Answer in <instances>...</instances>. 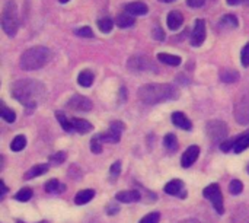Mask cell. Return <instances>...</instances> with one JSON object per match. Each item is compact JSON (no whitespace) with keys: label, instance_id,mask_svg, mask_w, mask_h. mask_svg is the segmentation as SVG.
I'll return each mask as SVG.
<instances>
[{"label":"cell","instance_id":"1","mask_svg":"<svg viewBox=\"0 0 249 223\" xmlns=\"http://www.w3.org/2000/svg\"><path fill=\"white\" fill-rule=\"evenodd\" d=\"M10 93L26 108H35L45 98V86L34 79H20L10 86Z\"/></svg>","mask_w":249,"mask_h":223},{"label":"cell","instance_id":"2","mask_svg":"<svg viewBox=\"0 0 249 223\" xmlns=\"http://www.w3.org/2000/svg\"><path fill=\"white\" fill-rule=\"evenodd\" d=\"M178 95L179 92L177 91V88L169 83H147L139 89L140 101L147 105H155L171 99H177Z\"/></svg>","mask_w":249,"mask_h":223},{"label":"cell","instance_id":"3","mask_svg":"<svg viewBox=\"0 0 249 223\" xmlns=\"http://www.w3.org/2000/svg\"><path fill=\"white\" fill-rule=\"evenodd\" d=\"M51 60V50L42 45L28 48L20 56V67L23 70H38Z\"/></svg>","mask_w":249,"mask_h":223},{"label":"cell","instance_id":"4","mask_svg":"<svg viewBox=\"0 0 249 223\" xmlns=\"http://www.w3.org/2000/svg\"><path fill=\"white\" fill-rule=\"evenodd\" d=\"M19 28V19H18V10L13 0H9L4 3L1 10V29L9 37H15L16 31Z\"/></svg>","mask_w":249,"mask_h":223},{"label":"cell","instance_id":"5","mask_svg":"<svg viewBox=\"0 0 249 223\" xmlns=\"http://www.w3.org/2000/svg\"><path fill=\"white\" fill-rule=\"evenodd\" d=\"M206 134L212 143H223L228 140V126L225 121L220 120H212L206 124Z\"/></svg>","mask_w":249,"mask_h":223},{"label":"cell","instance_id":"6","mask_svg":"<svg viewBox=\"0 0 249 223\" xmlns=\"http://www.w3.org/2000/svg\"><path fill=\"white\" fill-rule=\"evenodd\" d=\"M233 114H235V120L239 124L242 126L249 124V91H244L242 93H239L233 107Z\"/></svg>","mask_w":249,"mask_h":223},{"label":"cell","instance_id":"7","mask_svg":"<svg viewBox=\"0 0 249 223\" xmlns=\"http://www.w3.org/2000/svg\"><path fill=\"white\" fill-rule=\"evenodd\" d=\"M203 194H204V197L207 200H210L213 203V207H214V210L219 215L225 213V209H223V194H222V190H220L219 184H210L209 187L204 188Z\"/></svg>","mask_w":249,"mask_h":223},{"label":"cell","instance_id":"8","mask_svg":"<svg viewBox=\"0 0 249 223\" xmlns=\"http://www.w3.org/2000/svg\"><path fill=\"white\" fill-rule=\"evenodd\" d=\"M128 69L133 72H152L155 70V64L144 56H134L127 63Z\"/></svg>","mask_w":249,"mask_h":223},{"label":"cell","instance_id":"9","mask_svg":"<svg viewBox=\"0 0 249 223\" xmlns=\"http://www.w3.org/2000/svg\"><path fill=\"white\" fill-rule=\"evenodd\" d=\"M124 131V124L121 121H112L108 131L99 134L102 142L107 143H118L121 140V133Z\"/></svg>","mask_w":249,"mask_h":223},{"label":"cell","instance_id":"10","mask_svg":"<svg viewBox=\"0 0 249 223\" xmlns=\"http://www.w3.org/2000/svg\"><path fill=\"white\" fill-rule=\"evenodd\" d=\"M206 39V22L204 19H197L193 34H191V44L194 47H200Z\"/></svg>","mask_w":249,"mask_h":223},{"label":"cell","instance_id":"11","mask_svg":"<svg viewBox=\"0 0 249 223\" xmlns=\"http://www.w3.org/2000/svg\"><path fill=\"white\" fill-rule=\"evenodd\" d=\"M67 107L76 111H90L92 110V102L83 96V95H74L69 99Z\"/></svg>","mask_w":249,"mask_h":223},{"label":"cell","instance_id":"12","mask_svg":"<svg viewBox=\"0 0 249 223\" xmlns=\"http://www.w3.org/2000/svg\"><path fill=\"white\" fill-rule=\"evenodd\" d=\"M165 193L166 194H171V196H177L179 199H185L187 197V190H185V186L181 180H172L169 181L166 186H165Z\"/></svg>","mask_w":249,"mask_h":223},{"label":"cell","instance_id":"13","mask_svg":"<svg viewBox=\"0 0 249 223\" xmlns=\"http://www.w3.org/2000/svg\"><path fill=\"white\" fill-rule=\"evenodd\" d=\"M198 156H200V148L198 146H190L181 158V165L184 168H190L198 159Z\"/></svg>","mask_w":249,"mask_h":223},{"label":"cell","instance_id":"14","mask_svg":"<svg viewBox=\"0 0 249 223\" xmlns=\"http://www.w3.org/2000/svg\"><path fill=\"white\" fill-rule=\"evenodd\" d=\"M171 118H172V123H174L177 127L182 129V130H191V129H193V123H191V120H190L184 112H181V111L174 112Z\"/></svg>","mask_w":249,"mask_h":223},{"label":"cell","instance_id":"15","mask_svg":"<svg viewBox=\"0 0 249 223\" xmlns=\"http://www.w3.org/2000/svg\"><path fill=\"white\" fill-rule=\"evenodd\" d=\"M115 199L121 203H136L143 199V194L140 191L131 190V191H121L115 196Z\"/></svg>","mask_w":249,"mask_h":223},{"label":"cell","instance_id":"16","mask_svg":"<svg viewBox=\"0 0 249 223\" xmlns=\"http://www.w3.org/2000/svg\"><path fill=\"white\" fill-rule=\"evenodd\" d=\"M125 10L131 16H139V15H146L149 12V7L143 1H133V3H128L125 6Z\"/></svg>","mask_w":249,"mask_h":223},{"label":"cell","instance_id":"17","mask_svg":"<svg viewBox=\"0 0 249 223\" xmlns=\"http://www.w3.org/2000/svg\"><path fill=\"white\" fill-rule=\"evenodd\" d=\"M166 22H168V28H169L171 31H177V29L182 25V22H184V16H182L181 12L172 10V12H169Z\"/></svg>","mask_w":249,"mask_h":223},{"label":"cell","instance_id":"18","mask_svg":"<svg viewBox=\"0 0 249 223\" xmlns=\"http://www.w3.org/2000/svg\"><path fill=\"white\" fill-rule=\"evenodd\" d=\"M71 124H73V130L80 133V134L89 133L93 129V126L85 118H71Z\"/></svg>","mask_w":249,"mask_h":223},{"label":"cell","instance_id":"19","mask_svg":"<svg viewBox=\"0 0 249 223\" xmlns=\"http://www.w3.org/2000/svg\"><path fill=\"white\" fill-rule=\"evenodd\" d=\"M48 171V165L47 164H39V165H35L32 167L26 174H25V180H32L35 177H41L42 174H45Z\"/></svg>","mask_w":249,"mask_h":223},{"label":"cell","instance_id":"20","mask_svg":"<svg viewBox=\"0 0 249 223\" xmlns=\"http://www.w3.org/2000/svg\"><path fill=\"white\" fill-rule=\"evenodd\" d=\"M45 191L50 194H58V193H64L66 191V186L61 184L58 180H50L45 184Z\"/></svg>","mask_w":249,"mask_h":223},{"label":"cell","instance_id":"21","mask_svg":"<svg viewBox=\"0 0 249 223\" xmlns=\"http://www.w3.org/2000/svg\"><path fill=\"white\" fill-rule=\"evenodd\" d=\"M95 197V191L93 190H82V191H79L77 194H76V197H74V203L76 204H86V203H89L92 199Z\"/></svg>","mask_w":249,"mask_h":223},{"label":"cell","instance_id":"22","mask_svg":"<svg viewBox=\"0 0 249 223\" xmlns=\"http://www.w3.org/2000/svg\"><path fill=\"white\" fill-rule=\"evenodd\" d=\"M233 142V150L236 153H241L244 150H247L249 148V133L248 134H242L239 136L236 140H232Z\"/></svg>","mask_w":249,"mask_h":223},{"label":"cell","instance_id":"23","mask_svg":"<svg viewBox=\"0 0 249 223\" xmlns=\"http://www.w3.org/2000/svg\"><path fill=\"white\" fill-rule=\"evenodd\" d=\"M93 80H95V76H93V73H92L90 70H83V72H80V73H79L77 82H79V85H80V86H83V88H89V86H92Z\"/></svg>","mask_w":249,"mask_h":223},{"label":"cell","instance_id":"24","mask_svg":"<svg viewBox=\"0 0 249 223\" xmlns=\"http://www.w3.org/2000/svg\"><path fill=\"white\" fill-rule=\"evenodd\" d=\"M158 58H159V61H162L163 64H168V66H179L181 64V57L179 56L160 53V54H158Z\"/></svg>","mask_w":249,"mask_h":223},{"label":"cell","instance_id":"25","mask_svg":"<svg viewBox=\"0 0 249 223\" xmlns=\"http://www.w3.org/2000/svg\"><path fill=\"white\" fill-rule=\"evenodd\" d=\"M239 79V73L233 69H223L220 72V80L225 83H233Z\"/></svg>","mask_w":249,"mask_h":223},{"label":"cell","instance_id":"26","mask_svg":"<svg viewBox=\"0 0 249 223\" xmlns=\"http://www.w3.org/2000/svg\"><path fill=\"white\" fill-rule=\"evenodd\" d=\"M115 22L120 28H128V26L134 25V18L130 13H121L117 16Z\"/></svg>","mask_w":249,"mask_h":223},{"label":"cell","instance_id":"27","mask_svg":"<svg viewBox=\"0 0 249 223\" xmlns=\"http://www.w3.org/2000/svg\"><path fill=\"white\" fill-rule=\"evenodd\" d=\"M55 117H57V120H58V123H60V126L63 127L64 131H73L71 118H67L66 114L61 112V111H57V112H55Z\"/></svg>","mask_w":249,"mask_h":223},{"label":"cell","instance_id":"28","mask_svg":"<svg viewBox=\"0 0 249 223\" xmlns=\"http://www.w3.org/2000/svg\"><path fill=\"white\" fill-rule=\"evenodd\" d=\"M25 146H26V137L22 136V134H19V136H16V137L12 140L10 149H12L13 152H20L22 149H25Z\"/></svg>","mask_w":249,"mask_h":223},{"label":"cell","instance_id":"29","mask_svg":"<svg viewBox=\"0 0 249 223\" xmlns=\"http://www.w3.org/2000/svg\"><path fill=\"white\" fill-rule=\"evenodd\" d=\"M163 145H165V148H166L169 152H177V149H178V140H177V137H175L174 134H171V133L165 136Z\"/></svg>","mask_w":249,"mask_h":223},{"label":"cell","instance_id":"30","mask_svg":"<svg viewBox=\"0 0 249 223\" xmlns=\"http://www.w3.org/2000/svg\"><path fill=\"white\" fill-rule=\"evenodd\" d=\"M112 26H114V20L111 18H102L98 20V28L101 32L107 34V32H111L112 31Z\"/></svg>","mask_w":249,"mask_h":223},{"label":"cell","instance_id":"31","mask_svg":"<svg viewBox=\"0 0 249 223\" xmlns=\"http://www.w3.org/2000/svg\"><path fill=\"white\" fill-rule=\"evenodd\" d=\"M0 117H1L6 123H15V120H16V114H15V111H13V110H10V108H7L6 105H3V107H1Z\"/></svg>","mask_w":249,"mask_h":223},{"label":"cell","instance_id":"32","mask_svg":"<svg viewBox=\"0 0 249 223\" xmlns=\"http://www.w3.org/2000/svg\"><path fill=\"white\" fill-rule=\"evenodd\" d=\"M220 25L228 26V28H236L238 26V18L235 15H225L220 19Z\"/></svg>","mask_w":249,"mask_h":223},{"label":"cell","instance_id":"33","mask_svg":"<svg viewBox=\"0 0 249 223\" xmlns=\"http://www.w3.org/2000/svg\"><path fill=\"white\" fill-rule=\"evenodd\" d=\"M31 197H32V190L31 188H22L15 196V199L18 202H28V200H31Z\"/></svg>","mask_w":249,"mask_h":223},{"label":"cell","instance_id":"34","mask_svg":"<svg viewBox=\"0 0 249 223\" xmlns=\"http://www.w3.org/2000/svg\"><path fill=\"white\" fill-rule=\"evenodd\" d=\"M102 139H101V136L98 134V136H95L92 140H90V150L93 152V153H101L102 152Z\"/></svg>","mask_w":249,"mask_h":223},{"label":"cell","instance_id":"35","mask_svg":"<svg viewBox=\"0 0 249 223\" xmlns=\"http://www.w3.org/2000/svg\"><path fill=\"white\" fill-rule=\"evenodd\" d=\"M229 191H231L233 196H238V194H241V193L244 191V184H242L239 180H233V181H231V184H229Z\"/></svg>","mask_w":249,"mask_h":223},{"label":"cell","instance_id":"36","mask_svg":"<svg viewBox=\"0 0 249 223\" xmlns=\"http://www.w3.org/2000/svg\"><path fill=\"white\" fill-rule=\"evenodd\" d=\"M159 219H160V215L158 212H153V213L146 215L143 219H140L139 223H159Z\"/></svg>","mask_w":249,"mask_h":223},{"label":"cell","instance_id":"37","mask_svg":"<svg viewBox=\"0 0 249 223\" xmlns=\"http://www.w3.org/2000/svg\"><path fill=\"white\" fill-rule=\"evenodd\" d=\"M74 34H76L77 37H83V38H92V37H93V32H92V29H90L89 26L79 28V29L74 31Z\"/></svg>","mask_w":249,"mask_h":223},{"label":"cell","instance_id":"38","mask_svg":"<svg viewBox=\"0 0 249 223\" xmlns=\"http://www.w3.org/2000/svg\"><path fill=\"white\" fill-rule=\"evenodd\" d=\"M66 152H57V153H54L51 158H50V161H51V164H54V165H60V164H63L64 161H66Z\"/></svg>","mask_w":249,"mask_h":223},{"label":"cell","instance_id":"39","mask_svg":"<svg viewBox=\"0 0 249 223\" xmlns=\"http://www.w3.org/2000/svg\"><path fill=\"white\" fill-rule=\"evenodd\" d=\"M241 61L245 67L249 66V42L245 44V47L242 48V53H241Z\"/></svg>","mask_w":249,"mask_h":223},{"label":"cell","instance_id":"40","mask_svg":"<svg viewBox=\"0 0 249 223\" xmlns=\"http://www.w3.org/2000/svg\"><path fill=\"white\" fill-rule=\"evenodd\" d=\"M111 177L112 178H117L118 175H120V172H121V162L120 161H117L112 167H111Z\"/></svg>","mask_w":249,"mask_h":223},{"label":"cell","instance_id":"41","mask_svg":"<svg viewBox=\"0 0 249 223\" xmlns=\"http://www.w3.org/2000/svg\"><path fill=\"white\" fill-rule=\"evenodd\" d=\"M152 35H153V38H156V39H159V41H162V39L165 38V34H163V31H162L160 28H155L153 32H152Z\"/></svg>","mask_w":249,"mask_h":223},{"label":"cell","instance_id":"42","mask_svg":"<svg viewBox=\"0 0 249 223\" xmlns=\"http://www.w3.org/2000/svg\"><path fill=\"white\" fill-rule=\"evenodd\" d=\"M187 3L190 7H201L206 3V0H187Z\"/></svg>","mask_w":249,"mask_h":223},{"label":"cell","instance_id":"43","mask_svg":"<svg viewBox=\"0 0 249 223\" xmlns=\"http://www.w3.org/2000/svg\"><path fill=\"white\" fill-rule=\"evenodd\" d=\"M226 1L231 6H236V4H247V6H249V0H226Z\"/></svg>","mask_w":249,"mask_h":223},{"label":"cell","instance_id":"44","mask_svg":"<svg viewBox=\"0 0 249 223\" xmlns=\"http://www.w3.org/2000/svg\"><path fill=\"white\" fill-rule=\"evenodd\" d=\"M118 210H120V207H118V206H114V204H109V206H108V209H107L108 215H114V213H118Z\"/></svg>","mask_w":249,"mask_h":223},{"label":"cell","instance_id":"45","mask_svg":"<svg viewBox=\"0 0 249 223\" xmlns=\"http://www.w3.org/2000/svg\"><path fill=\"white\" fill-rule=\"evenodd\" d=\"M0 187H1V193H0V199H3L6 194H7V187L4 186V183L3 181H0Z\"/></svg>","mask_w":249,"mask_h":223},{"label":"cell","instance_id":"46","mask_svg":"<svg viewBox=\"0 0 249 223\" xmlns=\"http://www.w3.org/2000/svg\"><path fill=\"white\" fill-rule=\"evenodd\" d=\"M179 223H200L197 219H187V221H182V222Z\"/></svg>","mask_w":249,"mask_h":223},{"label":"cell","instance_id":"47","mask_svg":"<svg viewBox=\"0 0 249 223\" xmlns=\"http://www.w3.org/2000/svg\"><path fill=\"white\" fill-rule=\"evenodd\" d=\"M60 3H67V1H70V0H58Z\"/></svg>","mask_w":249,"mask_h":223},{"label":"cell","instance_id":"48","mask_svg":"<svg viewBox=\"0 0 249 223\" xmlns=\"http://www.w3.org/2000/svg\"><path fill=\"white\" fill-rule=\"evenodd\" d=\"M160 1H166V3H171V1H175V0H160Z\"/></svg>","mask_w":249,"mask_h":223},{"label":"cell","instance_id":"49","mask_svg":"<svg viewBox=\"0 0 249 223\" xmlns=\"http://www.w3.org/2000/svg\"><path fill=\"white\" fill-rule=\"evenodd\" d=\"M18 223H23V222H18ZM39 223H48V222H39Z\"/></svg>","mask_w":249,"mask_h":223},{"label":"cell","instance_id":"50","mask_svg":"<svg viewBox=\"0 0 249 223\" xmlns=\"http://www.w3.org/2000/svg\"><path fill=\"white\" fill-rule=\"evenodd\" d=\"M247 171H248V174H249V165H248V168H247Z\"/></svg>","mask_w":249,"mask_h":223}]
</instances>
